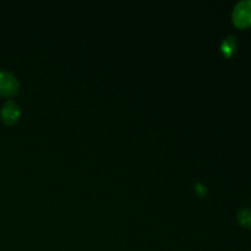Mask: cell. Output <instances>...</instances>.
Returning <instances> with one entry per match:
<instances>
[{"instance_id":"6da1fadb","label":"cell","mask_w":251,"mask_h":251,"mask_svg":"<svg viewBox=\"0 0 251 251\" xmlns=\"http://www.w3.org/2000/svg\"><path fill=\"white\" fill-rule=\"evenodd\" d=\"M233 21L238 27H248L251 25V0H243L235 5L233 10Z\"/></svg>"},{"instance_id":"7a4b0ae2","label":"cell","mask_w":251,"mask_h":251,"mask_svg":"<svg viewBox=\"0 0 251 251\" xmlns=\"http://www.w3.org/2000/svg\"><path fill=\"white\" fill-rule=\"evenodd\" d=\"M19 90V82L11 73L0 70V95L11 96Z\"/></svg>"},{"instance_id":"277c9868","label":"cell","mask_w":251,"mask_h":251,"mask_svg":"<svg viewBox=\"0 0 251 251\" xmlns=\"http://www.w3.org/2000/svg\"><path fill=\"white\" fill-rule=\"evenodd\" d=\"M238 221L244 227H251V210L244 208L238 213Z\"/></svg>"},{"instance_id":"3957f363","label":"cell","mask_w":251,"mask_h":251,"mask_svg":"<svg viewBox=\"0 0 251 251\" xmlns=\"http://www.w3.org/2000/svg\"><path fill=\"white\" fill-rule=\"evenodd\" d=\"M20 115V109L17 104L12 100H7L4 104L1 109V118L7 123V124H12L17 120Z\"/></svg>"}]
</instances>
